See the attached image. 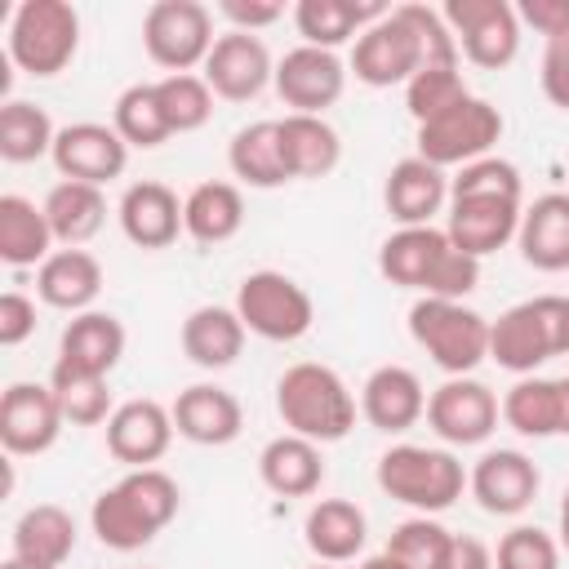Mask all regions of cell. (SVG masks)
<instances>
[{"instance_id":"obj_21","label":"cell","mask_w":569,"mask_h":569,"mask_svg":"<svg viewBox=\"0 0 569 569\" xmlns=\"http://www.w3.org/2000/svg\"><path fill=\"white\" fill-rule=\"evenodd\" d=\"M360 413L369 427L400 436L427 413V391L413 369L405 365H378L360 387Z\"/></svg>"},{"instance_id":"obj_33","label":"cell","mask_w":569,"mask_h":569,"mask_svg":"<svg viewBox=\"0 0 569 569\" xmlns=\"http://www.w3.org/2000/svg\"><path fill=\"white\" fill-rule=\"evenodd\" d=\"M449 249V236L440 227H400L378 249V271L400 289H427L440 253Z\"/></svg>"},{"instance_id":"obj_48","label":"cell","mask_w":569,"mask_h":569,"mask_svg":"<svg viewBox=\"0 0 569 569\" xmlns=\"http://www.w3.org/2000/svg\"><path fill=\"white\" fill-rule=\"evenodd\" d=\"M36 333V302L18 289L0 293V347H22Z\"/></svg>"},{"instance_id":"obj_47","label":"cell","mask_w":569,"mask_h":569,"mask_svg":"<svg viewBox=\"0 0 569 569\" xmlns=\"http://www.w3.org/2000/svg\"><path fill=\"white\" fill-rule=\"evenodd\" d=\"M538 80H542L547 102H551V107H560V111H569V31H565V36H556V40H547Z\"/></svg>"},{"instance_id":"obj_7","label":"cell","mask_w":569,"mask_h":569,"mask_svg":"<svg viewBox=\"0 0 569 569\" xmlns=\"http://www.w3.org/2000/svg\"><path fill=\"white\" fill-rule=\"evenodd\" d=\"M236 316L244 320L249 333H258L267 342H298L316 320V302L293 276L262 267V271H249L240 280Z\"/></svg>"},{"instance_id":"obj_27","label":"cell","mask_w":569,"mask_h":569,"mask_svg":"<svg viewBox=\"0 0 569 569\" xmlns=\"http://www.w3.org/2000/svg\"><path fill=\"white\" fill-rule=\"evenodd\" d=\"M276 129H280V156L289 169V182L293 178H329L338 169L342 138L325 116H293L289 111L276 120Z\"/></svg>"},{"instance_id":"obj_2","label":"cell","mask_w":569,"mask_h":569,"mask_svg":"<svg viewBox=\"0 0 569 569\" xmlns=\"http://www.w3.org/2000/svg\"><path fill=\"white\" fill-rule=\"evenodd\" d=\"M276 413L284 418V427L293 436L316 440V445H333L356 427V396L338 369L302 360V365H289L280 373Z\"/></svg>"},{"instance_id":"obj_29","label":"cell","mask_w":569,"mask_h":569,"mask_svg":"<svg viewBox=\"0 0 569 569\" xmlns=\"http://www.w3.org/2000/svg\"><path fill=\"white\" fill-rule=\"evenodd\" d=\"M302 538L311 547V556L320 565H347L360 556L365 538H369V525H365V511L347 498H320L311 511H307V525H302Z\"/></svg>"},{"instance_id":"obj_16","label":"cell","mask_w":569,"mask_h":569,"mask_svg":"<svg viewBox=\"0 0 569 569\" xmlns=\"http://www.w3.org/2000/svg\"><path fill=\"white\" fill-rule=\"evenodd\" d=\"M200 76L213 89V98L249 102V98H258L267 89V80H276V62H271L262 36H253V31H227V36L213 40Z\"/></svg>"},{"instance_id":"obj_3","label":"cell","mask_w":569,"mask_h":569,"mask_svg":"<svg viewBox=\"0 0 569 569\" xmlns=\"http://www.w3.org/2000/svg\"><path fill=\"white\" fill-rule=\"evenodd\" d=\"M378 489L422 516L445 511L462 498L467 471L449 449H427V445H391L378 458Z\"/></svg>"},{"instance_id":"obj_4","label":"cell","mask_w":569,"mask_h":569,"mask_svg":"<svg viewBox=\"0 0 569 569\" xmlns=\"http://www.w3.org/2000/svg\"><path fill=\"white\" fill-rule=\"evenodd\" d=\"M409 333L449 378H467L480 360H489V320L467 302L418 298L409 307Z\"/></svg>"},{"instance_id":"obj_14","label":"cell","mask_w":569,"mask_h":569,"mask_svg":"<svg viewBox=\"0 0 569 569\" xmlns=\"http://www.w3.org/2000/svg\"><path fill=\"white\" fill-rule=\"evenodd\" d=\"M276 93L293 116H325L347 89V67L333 49L298 44L276 62Z\"/></svg>"},{"instance_id":"obj_55","label":"cell","mask_w":569,"mask_h":569,"mask_svg":"<svg viewBox=\"0 0 569 569\" xmlns=\"http://www.w3.org/2000/svg\"><path fill=\"white\" fill-rule=\"evenodd\" d=\"M560 547L569 551V493H565V502H560Z\"/></svg>"},{"instance_id":"obj_12","label":"cell","mask_w":569,"mask_h":569,"mask_svg":"<svg viewBox=\"0 0 569 569\" xmlns=\"http://www.w3.org/2000/svg\"><path fill=\"white\" fill-rule=\"evenodd\" d=\"M67 418L49 382H13L0 396V445L13 458H36L58 445Z\"/></svg>"},{"instance_id":"obj_24","label":"cell","mask_w":569,"mask_h":569,"mask_svg":"<svg viewBox=\"0 0 569 569\" xmlns=\"http://www.w3.org/2000/svg\"><path fill=\"white\" fill-rule=\"evenodd\" d=\"M120 231L138 249H169L182 231V200L164 182H133L120 196Z\"/></svg>"},{"instance_id":"obj_23","label":"cell","mask_w":569,"mask_h":569,"mask_svg":"<svg viewBox=\"0 0 569 569\" xmlns=\"http://www.w3.org/2000/svg\"><path fill=\"white\" fill-rule=\"evenodd\" d=\"M124 356V325L111 311H80L67 320L62 338H58V360L62 369L76 373H93L107 378Z\"/></svg>"},{"instance_id":"obj_37","label":"cell","mask_w":569,"mask_h":569,"mask_svg":"<svg viewBox=\"0 0 569 569\" xmlns=\"http://www.w3.org/2000/svg\"><path fill=\"white\" fill-rule=\"evenodd\" d=\"M227 164L231 173L244 182V187H258V191H271L280 182H289V169H284V156H280V129L276 120H253L244 129H236L231 147H227Z\"/></svg>"},{"instance_id":"obj_18","label":"cell","mask_w":569,"mask_h":569,"mask_svg":"<svg viewBox=\"0 0 569 569\" xmlns=\"http://www.w3.org/2000/svg\"><path fill=\"white\" fill-rule=\"evenodd\" d=\"M471 498L489 511V516H520L533 498H538V467L529 453L520 449H489L480 453V462L467 476Z\"/></svg>"},{"instance_id":"obj_15","label":"cell","mask_w":569,"mask_h":569,"mask_svg":"<svg viewBox=\"0 0 569 569\" xmlns=\"http://www.w3.org/2000/svg\"><path fill=\"white\" fill-rule=\"evenodd\" d=\"M53 164L67 182H89V187H107L124 173L129 164V142L98 120H76L62 124L53 138Z\"/></svg>"},{"instance_id":"obj_25","label":"cell","mask_w":569,"mask_h":569,"mask_svg":"<svg viewBox=\"0 0 569 569\" xmlns=\"http://www.w3.org/2000/svg\"><path fill=\"white\" fill-rule=\"evenodd\" d=\"M36 293L44 307L58 311H93V298L102 293V262L89 249H53L36 267Z\"/></svg>"},{"instance_id":"obj_22","label":"cell","mask_w":569,"mask_h":569,"mask_svg":"<svg viewBox=\"0 0 569 569\" xmlns=\"http://www.w3.org/2000/svg\"><path fill=\"white\" fill-rule=\"evenodd\" d=\"M445 200H449V178L422 156L396 160L382 182V204L400 227H431V213H440Z\"/></svg>"},{"instance_id":"obj_26","label":"cell","mask_w":569,"mask_h":569,"mask_svg":"<svg viewBox=\"0 0 569 569\" xmlns=\"http://www.w3.org/2000/svg\"><path fill=\"white\" fill-rule=\"evenodd\" d=\"M520 258L533 271H569V196L547 191L520 213Z\"/></svg>"},{"instance_id":"obj_31","label":"cell","mask_w":569,"mask_h":569,"mask_svg":"<svg viewBox=\"0 0 569 569\" xmlns=\"http://www.w3.org/2000/svg\"><path fill=\"white\" fill-rule=\"evenodd\" d=\"M244 320L236 307H196L182 320V356L200 369H227L244 351Z\"/></svg>"},{"instance_id":"obj_32","label":"cell","mask_w":569,"mask_h":569,"mask_svg":"<svg viewBox=\"0 0 569 569\" xmlns=\"http://www.w3.org/2000/svg\"><path fill=\"white\" fill-rule=\"evenodd\" d=\"M76 520L67 507L58 502H36L18 516L13 525V556L27 560V565H40V569H58L71 551H76Z\"/></svg>"},{"instance_id":"obj_56","label":"cell","mask_w":569,"mask_h":569,"mask_svg":"<svg viewBox=\"0 0 569 569\" xmlns=\"http://www.w3.org/2000/svg\"><path fill=\"white\" fill-rule=\"evenodd\" d=\"M0 569H40V565H27V560H18V556H9Z\"/></svg>"},{"instance_id":"obj_11","label":"cell","mask_w":569,"mask_h":569,"mask_svg":"<svg viewBox=\"0 0 569 569\" xmlns=\"http://www.w3.org/2000/svg\"><path fill=\"white\" fill-rule=\"evenodd\" d=\"M440 13L471 67L498 71L520 53V18L507 0H445Z\"/></svg>"},{"instance_id":"obj_42","label":"cell","mask_w":569,"mask_h":569,"mask_svg":"<svg viewBox=\"0 0 569 569\" xmlns=\"http://www.w3.org/2000/svg\"><path fill=\"white\" fill-rule=\"evenodd\" d=\"M449 547H453V533L431 516H413L396 525L387 538V556H396L405 569H445Z\"/></svg>"},{"instance_id":"obj_39","label":"cell","mask_w":569,"mask_h":569,"mask_svg":"<svg viewBox=\"0 0 569 569\" xmlns=\"http://www.w3.org/2000/svg\"><path fill=\"white\" fill-rule=\"evenodd\" d=\"M53 120L44 107L36 102H22V98H9L0 107V156L9 164H31L40 156H53Z\"/></svg>"},{"instance_id":"obj_36","label":"cell","mask_w":569,"mask_h":569,"mask_svg":"<svg viewBox=\"0 0 569 569\" xmlns=\"http://www.w3.org/2000/svg\"><path fill=\"white\" fill-rule=\"evenodd\" d=\"M53 253V231L44 204L27 196H0V258L9 267H40Z\"/></svg>"},{"instance_id":"obj_17","label":"cell","mask_w":569,"mask_h":569,"mask_svg":"<svg viewBox=\"0 0 569 569\" xmlns=\"http://www.w3.org/2000/svg\"><path fill=\"white\" fill-rule=\"evenodd\" d=\"M173 413L160 400H124L107 418V449L116 462L129 467H156L173 445Z\"/></svg>"},{"instance_id":"obj_45","label":"cell","mask_w":569,"mask_h":569,"mask_svg":"<svg viewBox=\"0 0 569 569\" xmlns=\"http://www.w3.org/2000/svg\"><path fill=\"white\" fill-rule=\"evenodd\" d=\"M493 569H560V542L538 525H516L493 551Z\"/></svg>"},{"instance_id":"obj_13","label":"cell","mask_w":569,"mask_h":569,"mask_svg":"<svg viewBox=\"0 0 569 569\" xmlns=\"http://www.w3.org/2000/svg\"><path fill=\"white\" fill-rule=\"evenodd\" d=\"M498 396L480 378H445L427 396V422L445 445H485L498 427Z\"/></svg>"},{"instance_id":"obj_10","label":"cell","mask_w":569,"mask_h":569,"mask_svg":"<svg viewBox=\"0 0 569 569\" xmlns=\"http://www.w3.org/2000/svg\"><path fill=\"white\" fill-rule=\"evenodd\" d=\"M502 138V111L485 98H462L458 107H449L445 116L418 124V156L436 169L449 164H471L485 160L489 147Z\"/></svg>"},{"instance_id":"obj_50","label":"cell","mask_w":569,"mask_h":569,"mask_svg":"<svg viewBox=\"0 0 569 569\" xmlns=\"http://www.w3.org/2000/svg\"><path fill=\"white\" fill-rule=\"evenodd\" d=\"M516 18L525 27H533L538 36L556 40V36L569 31V0H520L516 4Z\"/></svg>"},{"instance_id":"obj_52","label":"cell","mask_w":569,"mask_h":569,"mask_svg":"<svg viewBox=\"0 0 569 569\" xmlns=\"http://www.w3.org/2000/svg\"><path fill=\"white\" fill-rule=\"evenodd\" d=\"M351 569H405L396 556H387V551H378V556H369V560H360V565H351Z\"/></svg>"},{"instance_id":"obj_9","label":"cell","mask_w":569,"mask_h":569,"mask_svg":"<svg viewBox=\"0 0 569 569\" xmlns=\"http://www.w3.org/2000/svg\"><path fill=\"white\" fill-rule=\"evenodd\" d=\"M422 62H427L422 36H418V27L409 22L405 9H387L378 22H369L356 36V49H351V71L369 89L409 84L422 71Z\"/></svg>"},{"instance_id":"obj_5","label":"cell","mask_w":569,"mask_h":569,"mask_svg":"<svg viewBox=\"0 0 569 569\" xmlns=\"http://www.w3.org/2000/svg\"><path fill=\"white\" fill-rule=\"evenodd\" d=\"M80 49V13L67 0H22L9 22V62L27 76H58Z\"/></svg>"},{"instance_id":"obj_40","label":"cell","mask_w":569,"mask_h":569,"mask_svg":"<svg viewBox=\"0 0 569 569\" xmlns=\"http://www.w3.org/2000/svg\"><path fill=\"white\" fill-rule=\"evenodd\" d=\"M111 129L129 142V147H160L164 138H173L169 120H164V107H160V93H156V80H138L129 84L120 98H116V111H111Z\"/></svg>"},{"instance_id":"obj_28","label":"cell","mask_w":569,"mask_h":569,"mask_svg":"<svg viewBox=\"0 0 569 569\" xmlns=\"http://www.w3.org/2000/svg\"><path fill=\"white\" fill-rule=\"evenodd\" d=\"M258 476L271 493L280 498H311L325 480V458H320V445L316 440H302L293 431L276 436L262 445L258 453Z\"/></svg>"},{"instance_id":"obj_43","label":"cell","mask_w":569,"mask_h":569,"mask_svg":"<svg viewBox=\"0 0 569 569\" xmlns=\"http://www.w3.org/2000/svg\"><path fill=\"white\" fill-rule=\"evenodd\" d=\"M156 93H160V107H164V120L173 133H196L213 116V89L196 71L156 80Z\"/></svg>"},{"instance_id":"obj_6","label":"cell","mask_w":569,"mask_h":569,"mask_svg":"<svg viewBox=\"0 0 569 569\" xmlns=\"http://www.w3.org/2000/svg\"><path fill=\"white\" fill-rule=\"evenodd\" d=\"M560 307L565 298L556 293L507 307L498 320H489V360H498L507 373L529 378L538 365L560 356Z\"/></svg>"},{"instance_id":"obj_38","label":"cell","mask_w":569,"mask_h":569,"mask_svg":"<svg viewBox=\"0 0 569 569\" xmlns=\"http://www.w3.org/2000/svg\"><path fill=\"white\" fill-rule=\"evenodd\" d=\"M560 378H520L502 396V422L529 440L560 436Z\"/></svg>"},{"instance_id":"obj_41","label":"cell","mask_w":569,"mask_h":569,"mask_svg":"<svg viewBox=\"0 0 569 569\" xmlns=\"http://www.w3.org/2000/svg\"><path fill=\"white\" fill-rule=\"evenodd\" d=\"M49 387L62 405V418L71 427H98L107 422L116 409H111V391H107V378H93V373H76V369H62L53 365L49 373Z\"/></svg>"},{"instance_id":"obj_53","label":"cell","mask_w":569,"mask_h":569,"mask_svg":"<svg viewBox=\"0 0 569 569\" xmlns=\"http://www.w3.org/2000/svg\"><path fill=\"white\" fill-rule=\"evenodd\" d=\"M560 436H569V378H560Z\"/></svg>"},{"instance_id":"obj_30","label":"cell","mask_w":569,"mask_h":569,"mask_svg":"<svg viewBox=\"0 0 569 569\" xmlns=\"http://www.w3.org/2000/svg\"><path fill=\"white\" fill-rule=\"evenodd\" d=\"M240 227H244V196H240L236 182H213L209 178V182L187 191V200H182V231L196 244H204V249L227 244Z\"/></svg>"},{"instance_id":"obj_1","label":"cell","mask_w":569,"mask_h":569,"mask_svg":"<svg viewBox=\"0 0 569 569\" xmlns=\"http://www.w3.org/2000/svg\"><path fill=\"white\" fill-rule=\"evenodd\" d=\"M178 480L160 467H133L111 489H102L89 507V525L102 547L111 551H138L147 547L173 516H178Z\"/></svg>"},{"instance_id":"obj_57","label":"cell","mask_w":569,"mask_h":569,"mask_svg":"<svg viewBox=\"0 0 569 569\" xmlns=\"http://www.w3.org/2000/svg\"><path fill=\"white\" fill-rule=\"evenodd\" d=\"M316 569H342V565H316Z\"/></svg>"},{"instance_id":"obj_49","label":"cell","mask_w":569,"mask_h":569,"mask_svg":"<svg viewBox=\"0 0 569 569\" xmlns=\"http://www.w3.org/2000/svg\"><path fill=\"white\" fill-rule=\"evenodd\" d=\"M218 13L231 22V31H253L258 36L262 27L284 18V4L280 0H222Z\"/></svg>"},{"instance_id":"obj_8","label":"cell","mask_w":569,"mask_h":569,"mask_svg":"<svg viewBox=\"0 0 569 569\" xmlns=\"http://www.w3.org/2000/svg\"><path fill=\"white\" fill-rule=\"evenodd\" d=\"M213 40V13L200 0H156L142 13V49L169 76L204 67Z\"/></svg>"},{"instance_id":"obj_19","label":"cell","mask_w":569,"mask_h":569,"mask_svg":"<svg viewBox=\"0 0 569 569\" xmlns=\"http://www.w3.org/2000/svg\"><path fill=\"white\" fill-rule=\"evenodd\" d=\"M520 213H525V204L520 200H507V196H453L449 200V227H445V236L462 253L485 258V253L502 249L507 240H516Z\"/></svg>"},{"instance_id":"obj_46","label":"cell","mask_w":569,"mask_h":569,"mask_svg":"<svg viewBox=\"0 0 569 569\" xmlns=\"http://www.w3.org/2000/svg\"><path fill=\"white\" fill-rule=\"evenodd\" d=\"M520 169L502 156H485V160H471L458 169V178H449V200L453 196H507V200H520Z\"/></svg>"},{"instance_id":"obj_20","label":"cell","mask_w":569,"mask_h":569,"mask_svg":"<svg viewBox=\"0 0 569 569\" xmlns=\"http://www.w3.org/2000/svg\"><path fill=\"white\" fill-rule=\"evenodd\" d=\"M169 413H173V427H178L182 440L209 445V449L213 445H231L240 436V427H244L240 400L218 382H191L187 391H178Z\"/></svg>"},{"instance_id":"obj_54","label":"cell","mask_w":569,"mask_h":569,"mask_svg":"<svg viewBox=\"0 0 569 569\" xmlns=\"http://www.w3.org/2000/svg\"><path fill=\"white\" fill-rule=\"evenodd\" d=\"M560 356H569V298L560 307Z\"/></svg>"},{"instance_id":"obj_34","label":"cell","mask_w":569,"mask_h":569,"mask_svg":"<svg viewBox=\"0 0 569 569\" xmlns=\"http://www.w3.org/2000/svg\"><path fill=\"white\" fill-rule=\"evenodd\" d=\"M387 13V4H356V0H298L293 4V27L302 36V44L311 49H338L351 36H360L369 22H378Z\"/></svg>"},{"instance_id":"obj_51","label":"cell","mask_w":569,"mask_h":569,"mask_svg":"<svg viewBox=\"0 0 569 569\" xmlns=\"http://www.w3.org/2000/svg\"><path fill=\"white\" fill-rule=\"evenodd\" d=\"M445 569H493V551L471 538V533H453V547H449V565Z\"/></svg>"},{"instance_id":"obj_35","label":"cell","mask_w":569,"mask_h":569,"mask_svg":"<svg viewBox=\"0 0 569 569\" xmlns=\"http://www.w3.org/2000/svg\"><path fill=\"white\" fill-rule=\"evenodd\" d=\"M44 218H49V231L58 244L67 249H80L84 240H93L107 222V200H102V187H89V182H58L49 196H44Z\"/></svg>"},{"instance_id":"obj_44","label":"cell","mask_w":569,"mask_h":569,"mask_svg":"<svg viewBox=\"0 0 569 569\" xmlns=\"http://www.w3.org/2000/svg\"><path fill=\"white\" fill-rule=\"evenodd\" d=\"M462 98H471V93H467V80H462L458 67H422V71L405 84V107H409V116H413L418 124L445 116V111L458 107Z\"/></svg>"}]
</instances>
